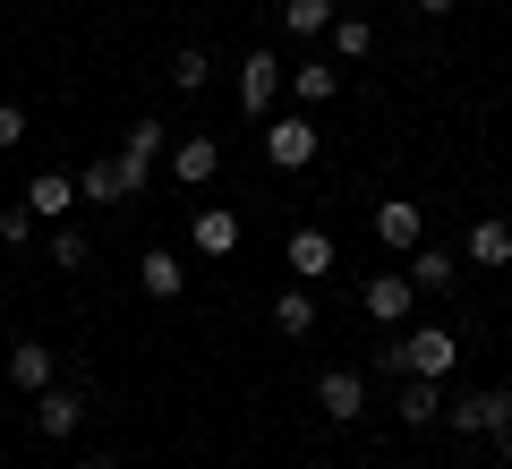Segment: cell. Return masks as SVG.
I'll return each instance as SVG.
<instances>
[{
	"label": "cell",
	"instance_id": "6da1fadb",
	"mask_svg": "<svg viewBox=\"0 0 512 469\" xmlns=\"http://www.w3.org/2000/svg\"><path fill=\"white\" fill-rule=\"evenodd\" d=\"M239 111H248V120H274L282 111V94H291V60H274L265 52V43H248V52H239Z\"/></svg>",
	"mask_w": 512,
	"mask_h": 469
},
{
	"label": "cell",
	"instance_id": "7a4b0ae2",
	"mask_svg": "<svg viewBox=\"0 0 512 469\" xmlns=\"http://www.w3.org/2000/svg\"><path fill=\"white\" fill-rule=\"evenodd\" d=\"M146 188H154V163H137L128 145L120 154H94V163L77 171V197L86 205H120V197H146Z\"/></svg>",
	"mask_w": 512,
	"mask_h": 469
},
{
	"label": "cell",
	"instance_id": "3957f363",
	"mask_svg": "<svg viewBox=\"0 0 512 469\" xmlns=\"http://www.w3.org/2000/svg\"><path fill=\"white\" fill-rule=\"evenodd\" d=\"M256 137H265V163H274V171H308L316 163V145H325V137H316V111H274V120H256Z\"/></svg>",
	"mask_w": 512,
	"mask_h": 469
},
{
	"label": "cell",
	"instance_id": "277c9868",
	"mask_svg": "<svg viewBox=\"0 0 512 469\" xmlns=\"http://www.w3.org/2000/svg\"><path fill=\"white\" fill-rule=\"evenodd\" d=\"M359 316H367L376 333H402L410 316H419V290H410V273H402V265L367 273V282H359Z\"/></svg>",
	"mask_w": 512,
	"mask_h": 469
},
{
	"label": "cell",
	"instance_id": "5b68a950",
	"mask_svg": "<svg viewBox=\"0 0 512 469\" xmlns=\"http://www.w3.org/2000/svg\"><path fill=\"white\" fill-rule=\"evenodd\" d=\"M86 418H94L86 384H43V393H35V435H43V444H77Z\"/></svg>",
	"mask_w": 512,
	"mask_h": 469
},
{
	"label": "cell",
	"instance_id": "8992f818",
	"mask_svg": "<svg viewBox=\"0 0 512 469\" xmlns=\"http://www.w3.org/2000/svg\"><path fill=\"white\" fill-rule=\"evenodd\" d=\"M444 427L453 435H504L512 427V384H470V393L444 401Z\"/></svg>",
	"mask_w": 512,
	"mask_h": 469
},
{
	"label": "cell",
	"instance_id": "52a82bcc",
	"mask_svg": "<svg viewBox=\"0 0 512 469\" xmlns=\"http://www.w3.org/2000/svg\"><path fill=\"white\" fill-rule=\"evenodd\" d=\"M402 359H410V376H453L461 367V333L453 325H402Z\"/></svg>",
	"mask_w": 512,
	"mask_h": 469
},
{
	"label": "cell",
	"instance_id": "ba28073f",
	"mask_svg": "<svg viewBox=\"0 0 512 469\" xmlns=\"http://www.w3.org/2000/svg\"><path fill=\"white\" fill-rule=\"evenodd\" d=\"M402 273H410V290H419V299H453V290H461V248H436V239H419Z\"/></svg>",
	"mask_w": 512,
	"mask_h": 469
},
{
	"label": "cell",
	"instance_id": "9c48e42d",
	"mask_svg": "<svg viewBox=\"0 0 512 469\" xmlns=\"http://www.w3.org/2000/svg\"><path fill=\"white\" fill-rule=\"evenodd\" d=\"M171 180L180 188H214V171H222V137H205V128H188V137H171Z\"/></svg>",
	"mask_w": 512,
	"mask_h": 469
},
{
	"label": "cell",
	"instance_id": "30bf717a",
	"mask_svg": "<svg viewBox=\"0 0 512 469\" xmlns=\"http://www.w3.org/2000/svg\"><path fill=\"white\" fill-rule=\"evenodd\" d=\"M367 231H376L393 256H410V248L427 239V205H410V197H384L376 214H367Z\"/></svg>",
	"mask_w": 512,
	"mask_h": 469
},
{
	"label": "cell",
	"instance_id": "8fae6325",
	"mask_svg": "<svg viewBox=\"0 0 512 469\" xmlns=\"http://www.w3.org/2000/svg\"><path fill=\"white\" fill-rule=\"evenodd\" d=\"M77 205H86V197H77V171H35V180H26V214H35L43 231H52V222H69Z\"/></svg>",
	"mask_w": 512,
	"mask_h": 469
},
{
	"label": "cell",
	"instance_id": "7c38bea8",
	"mask_svg": "<svg viewBox=\"0 0 512 469\" xmlns=\"http://www.w3.org/2000/svg\"><path fill=\"white\" fill-rule=\"evenodd\" d=\"M316 410H325L333 427L367 418V376H359V367H325V376H316Z\"/></svg>",
	"mask_w": 512,
	"mask_h": 469
},
{
	"label": "cell",
	"instance_id": "4fadbf2b",
	"mask_svg": "<svg viewBox=\"0 0 512 469\" xmlns=\"http://www.w3.org/2000/svg\"><path fill=\"white\" fill-rule=\"evenodd\" d=\"M282 265H291L299 282H325V273L342 265V248H333V231H316V222H308V231H291V239H282Z\"/></svg>",
	"mask_w": 512,
	"mask_h": 469
},
{
	"label": "cell",
	"instance_id": "5bb4252c",
	"mask_svg": "<svg viewBox=\"0 0 512 469\" xmlns=\"http://www.w3.org/2000/svg\"><path fill=\"white\" fill-rule=\"evenodd\" d=\"M333 94H342V60H325V52L291 60V103H299V111H325Z\"/></svg>",
	"mask_w": 512,
	"mask_h": 469
},
{
	"label": "cell",
	"instance_id": "9a60e30c",
	"mask_svg": "<svg viewBox=\"0 0 512 469\" xmlns=\"http://www.w3.org/2000/svg\"><path fill=\"white\" fill-rule=\"evenodd\" d=\"M239 231H248V222H239L231 205H197V214H188V248H197V256H231Z\"/></svg>",
	"mask_w": 512,
	"mask_h": 469
},
{
	"label": "cell",
	"instance_id": "2e32d148",
	"mask_svg": "<svg viewBox=\"0 0 512 469\" xmlns=\"http://www.w3.org/2000/svg\"><path fill=\"white\" fill-rule=\"evenodd\" d=\"M137 290H146V299H188V256L180 248H146L137 256Z\"/></svg>",
	"mask_w": 512,
	"mask_h": 469
},
{
	"label": "cell",
	"instance_id": "e0dca14e",
	"mask_svg": "<svg viewBox=\"0 0 512 469\" xmlns=\"http://www.w3.org/2000/svg\"><path fill=\"white\" fill-rule=\"evenodd\" d=\"M393 418H402V427H444V384L436 376H402L393 384Z\"/></svg>",
	"mask_w": 512,
	"mask_h": 469
},
{
	"label": "cell",
	"instance_id": "ac0fdd59",
	"mask_svg": "<svg viewBox=\"0 0 512 469\" xmlns=\"http://www.w3.org/2000/svg\"><path fill=\"white\" fill-rule=\"evenodd\" d=\"M9 384H18V393H43V384H60L52 342H35V333H26V342H9Z\"/></svg>",
	"mask_w": 512,
	"mask_h": 469
},
{
	"label": "cell",
	"instance_id": "d6986e66",
	"mask_svg": "<svg viewBox=\"0 0 512 469\" xmlns=\"http://www.w3.org/2000/svg\"><path fill=\"white\" fill-rule=\"evenodd\" d=\"M461 256H470L478 273L512 265V222H504V214H478V222H470V239H461Z\"/></svg>",
	"mask_w": 512,
	"mask_h": 469
},
{
	"label": "cell",
	"instance_id": "ffe728a7",
	"mask_svg": "<svg viewBox=\"0 0 512 469\" xmlns=\"http://www.w3.org/2000/svg\"><path fill=\"white\" fill-rule=\"evenodd\" d=\"M333 18H342V0H282V26H291L299 43H325Z\"/></svg>",
	"mask_w": 512,
	"mask_h": 469
},
{
	"label": "cell",
	"instance_id": "44dd1931",
	"mask_svg": "<svg viewBox=\"0 0 512 469\" xmlns=\"http://www.w3.org/2000/svg\"><path fill=\"white\" fill-rule=\"evenodd\" d=\"M274 333H282V342H308V333H316V299H308V282L274 299Z\"/></svg>",
	"mask_w": 512,
	"mask_h": 469
},
{
	"label": "cell",
	"instance_id": "7402d4cb",
	"mask_svg": "<svg viewBox=\"0 0 512 469\" xmlns=\"http://www.w3.org/2000/svg\"><path fill=\"white\" fill-rule=\"evenodd\" d=\"M214 86V52H205V43H180V52H171V94H205Z\"/></svg>",
	"mask_w": 512,
	"mask_h": 469
},
{
	"label": "cell",
	"instance_id": "603a6c76",
	"mask_svg": "<svg viewBox=\"0 0 512 469\" xmlns=\"http://www.w3.org/2000/svg\"><path fill=\"white\" fill-rule=\"evenodd\" d=\"M52 265H60V273H86V265H94V239L77 231V222H52Z\"/></svg>",
	"mask_w": 512,
	"mask_h": 469
},
{
	"label": "cell",
	"instance_id": "cb8c5ba5",
	"mask_svg": "<svg viewBox=\"0 0 512 469\" xmlns=\"http://www.w3.org/2000/svg\"><path fill=\"white\" fill-rule=\"evenodd\" d=\"M120 145L137 154V163H163V154H171V128H163V120H128V137H120Z\"/></svg>",
	"mask_w": 512,
	"mask_h": 469
},
{
	"label": "cell",
	"instance_id": "d4e9b609",
	"mask_svg": "<svg viewBox=\"0 0 512 469\" xmlns=\"http://www.w3.org/2000/svg\"><path fill=\"white\" fill-rule=\"evenodd\" d=\"M376 52V26L367 18H333V60H367Z\"/></svg>",
	"mask_w": 512,
	"mask_h": 469
},
{
	"label": "cell",
	"instance_id": "484cf974",
	"mask_svg": "<svg viewBox=\"0 0 512 469\" xmlns=\"http://www.w3.org/2000/svg\"><path fill=\"white\" fill-rule=\"evenodd\" d=\"M35 231H43V222L26 214V197H18V205H0V248H26Z\"/></svg>",
	"mask_w": 512,
	"mask_h": 469
},
{
	"label": "cell",
	"instance_id": "4316f807",
	"mask_svg": "<svg viewBox=\"0 0 512 469\" xmlns=\"http://www.w3.org/2000/svg\"><path fill=\"white\" fill-rule=\"evenodd\" d=\"M9 145H26V111L18 103H0V154H9Z\"/></svg>",
	"mask_w": 512,
	"mask_h": 469
},
{
	"label": "cell",
	"instance_id": "83f0119b",
	"mask_svg": "<svg viewBox=\"0 0 512 469\" xmlns=\"http://www.w3.org/2000/svg\"><path fill=\"white\" fill-rule=\"evenodd\" d=\"M410 9H419V18H453L461 0H410Z\"/></svg>",
	"mask_w": 512,
	"mask_h": 469
},
{
	"label": "cell",
	"instance_id": "f1b7e54d",
	"mask_svg": "<svg viewBox=\"0 0 512 469\" xmlns=\"http://www.w3.org/2000/svg\"><path fill=\"white\" fill-rule=\"evenodd\" d=\"M77 469H120V452H103V444H94V452H86Z\"/></svg>",
	"mask_w": 512,
	"mask_h": 469
},
{
	"label": "cell",
	"instance_id": "f546056e",
	"mask_svg": "<svg viewBox=\"0 0 512 469\" xmlns=\"http://www.w3.org/2000/svg\"><path fill=\"white\" fill-rule=\"evenodd\" d=\"M495 469H512V427H504V435H495Z\"/></svg>",
	"mask_w": 512,
	"mask_h": 469
},
{
	"label": "cell",
	"instance_id": "4dcf8cb0",
	"mask_svg": "<svg viewBox=\"0 0 512 469\" xmlns=\"http://www.w3.org/2000/svg\"><path fill=\"white\" fill-rule=\"evenodd\" d=\"M299 469H325V461H299Z\"/></svg>",
	"mask_w": 512,
	"mask_h": 469
},
{
	"label": "cell",
	"instance_id": "1f68e13d",
	"mask_svg": "<svg viewBox=\"0 0 512 469\" xmlns=\"http://www.w3.org/2000/svg\"><path fill=\"white\" fill-rule=\"evenodd\" d=\"M453 469H478V461H453Z\"/></svg>",
	"mask_w": 512,
	"mask_h": 469
}]
</instances>
